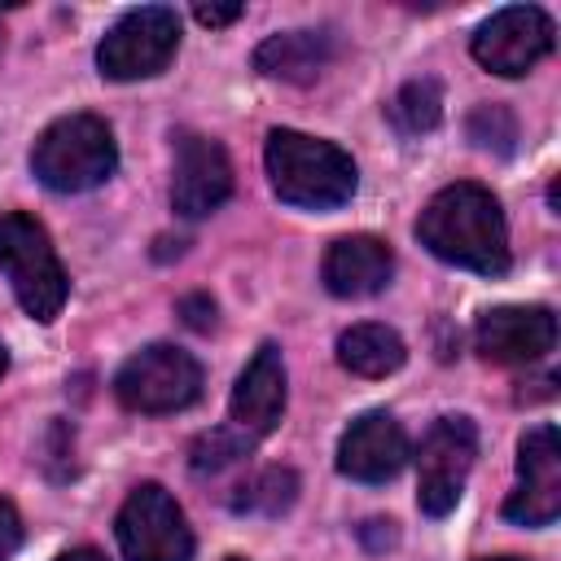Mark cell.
<instances>
[{"label": "cell", "instance_id": "9c48e42d", "mask_svg": "<svg viewBox=\"0 0 561 561\" xmlns=\"http://www.w3.org/2000/svg\"><path fill=\"white\" fill-rule=\"evenodd\" d=\"M552 39H557L552 18L539 4H508L478 26L473 57H478V66H486L504 79H517L552 53Z\"/></svg>", "mask_w": 561, "mask_h": 561}, {"label": "cell", "instance_id": "44dd1931", "mask_svg": "<svg viewBox=\"0 0 561 561\" xmlns=\"http://www.w3.org/2000/svg\"><path fill=\"white\" fill-rule=\"evenodd\" d=\"M469 140L482 145V149H495V153H508L513 140H517V123L504 105H478L469 114Z\"/></svg>", "mask_w": 561, "mask_h": 561}, {"label": "cell", "instance_id": "d4e9b609", "mask_svg": "<svg viewBox=\"0 0 561 561\" xmlns=\"http://www.w3.org/2000/svg\"><path fill=\"white\" fill-rule=\"evenodd\" d=\"M57 561H105L96 548H70V552H61Z\"/></svg>", "mask_w": 561, "mask_h": 561}, {"label": "cell", "instance_id": "83f0119b", "mask_svg": "<svg viewBox=\"0 0 561 561\" xmlns=\"http://www.w3.org/2000/svg\"><path fill=\"white\" fill-rule=\"evenodd\" d=\"M228 561H245V557H228Z\"/></svg>", "mask_w": 561, "mask_h": 561}, {"label": "cell", "instance_id": "2e32d148", "mask_svg": "<svg viewBox=\"0 0 561 561\" xmlns=\"http://www.w3.org/2000/svg\"><path fill=\"white\" fill-rule=\"evenodd\" d=\"M333 35L329 31H285V35H272L259 44L254 53V66L267 75V79H285V83H311L329 57H333Z\"/></svg>", "mask_w": 561, "mask_h": 561}, {"label": "cell", "instance_id": "ffe728a7", "mask_svg": "<svg viewBox=\"0 0 561 561\" xmlns=\"http://www.w3.org/2000/svg\"><path fill=\"white\" fill-rule=\"evenodd\" d=\"M250 447H254V434H245L241 425H219V430H210V434H202L193 443V469L197 473H215V469L250 456Z\"/></svg>", "mask_w": 561, "mask_h": 561}, {"label": "cell", "instance_id": "277c9868", "mask_svg": "<svg viewBox=\"0 0 561 561\" xmlns=\"http://www.w3.org/2000/svg\"><path fill=\"white\" fill-rule=\"evenodd\" d=\"M0 272L13 285V294L31 320L48 324L61 316L70 280H66L61 259L35 215H22V210L0 215Z\"/></svg>", "mask_w": 561, "mask_h": 561}, {"label": "cell", "instance_id": "7c38bea8", "mask_svg": "<svg viewBox=\"0 0 561 561\" xmlns=\"http://www.w3.org/2000/svg\"><path fill=\"white\" fill-rule=\"evenodd\" d=\"M482 359L491 364H535L557 346V316L539 302L530 307H491L473 333Z\"/></svg>", "mask_w": 561, "mask_h": 561}, {"label": "cell", "instance_id": "9a60e30c", "mask_svg": "<svg viewBox=\"0 0 561 561\" xmlns=\"http://www.w3.org/2000/svg\"><path fill=\"white\" fill-rule=\"evenodd\" d=\"M390 272H394V254L373 232L337 237L324 254V285L337 298H368L390 285Z\"/></svg>", "mask_w": 561, "mask_h": 561}, {"label": "cell", "instance_id": "5b68a950", "mask_svg": "<svg viewBox=\"0 0 561 561\" xmlns=\"http://www.w3.org/2000/svg\"><path fill=\"white\" fill-rule=\"evenodd\" d=\"M114 394L127 412H145V416L180 412L202 394V364L171 342H153L118 368Z\"/></svg>", "mask_w": 561, "mask_h": 561}, {"label": "cell", "instance_id": "7402d4cb", "mask_svg": "<svg viewBox=\"0 0 561 561\" xmlns=\"http://www.w3.org/2000/svg\"><path fill=\"white\" fill-rule=\"evenodd\" d=\"M22 548V517L9 500H0V561H9Z\"/></svg>", "mask_w": 561, "mask_h": 561}, {"label": "cell", "instance_id": "ac0fdd59", "mask_svg": "<svg viewBox=\"0 0 561 561\" xmlns=\"http://www.w3.org/2000/svg\"><path fill=\"white\" fill-rule=\"evenodd\" d=\"M390 118L403 136H421V131H434L438 118H443V88L438 79H412L399 88V96L390 101Z\"/></svg>", "mask_w": 561, "mask_h": 561}, {"label": "cell", "instance_id": "8992f818", "mask_svg": "<svg viewBox=\"0 0 561 561\" xmlns=\"http://www.w3.org/2000/svg\"><path fill=\"white\" fill-rule=\"evenodd\" d=\"M175 48H180V18H175V9L145 4V9L123 13L105 31V39L96 44V66H101L105 79L131 83V79L162 75L171 66Z\"/></svg>", "mask_w": 561, "mask_h": 561}, {"label": "cell", "instance_id": "7a4b0ae2", "mask_svg": "<svg viewBox=\"0 0 561 561\" xmlns=\"http://www.w3.org/2000/svg\"><path fill=\"white\" fill-rule=\"evenodd\" d=\"M267 175L276 197L302 210H333L351 202L359 184V171L346 149L289 127H276L267 136Z\"/></svg>", "mask_w": 561, "mask_h": 561}, {"label": "cell", "instance_id": "30bf717a", "mask_svg": "<svg viewBox=\"0 0 561 561\" xmlns=\"http://www.w3.org/2000/svg\"><path fill=\"white\" fill-rule=\"evenodd\" d=\"M561 513V443L557 425H535L517 443V486L504 500V517L517 526H552Z\"/></svg>", "mask_w": 561, "mask_h": 561}, {"label": "cell", "instance_id": "5bb4252c", "mask_svg": "<svg viewBox=\"0 0 561 561\" xmlns=\"http://www.w3.org/2000/svg\"><path fill=\"white\" fill-rule=\"evenodd\" d=\"M285 359L280 346L263 342L254 351V359L245 364V373L232 386V425H241L245 434H272L280 425L285 412Z\"/></svg>", "mask_w": 561, "mask_h": 561}, {"label": "cell", "instance_id": "d6986e66", "mask_svg": "<svg viewBox=\"0 0 561 561\" xmlns=\"http://www.w3.org/2000/svg\"><path fill=\"white\" fill-rule=\"evenodd\" d=\"M294 500H298V478H294V469H263V473H254L250 482L237 486L232 508H237V513L276 517V513H285Z\"/></svg>", "mask_w": 561, "mask_h": 561}, {"label": "cell", "instance_id": "8fae6325", "mask_svg": "<svg viewBox=\"0 0 561 561\" xmlns=\"http://www.w3.org/2000/svg\"><path fill=\"white\" fill-rule=\"evenodd\" d=\"M232 197V162L219 140L202 131L175 136V175H171V206L184 219H206Z\"/></svg>", "mask_w": 561, "mask_h": 561}, {"label": "cell", "instance_id": "ba28073f", "mask_svg": "<svg viewBox=\"0 0 561 561\" xmlns=\"http://www.w3.org/2000/svg\"><path fill=\"white\" fill-rule=\"evenodd\" d=\"M478 456V430L469 416H438L416 447V504L430 517H447L465 491Z\"/></svg>", "mask_w": 561, "mask_h": 561}, {"label": "cell", "instance_id": "484cf974", "mask_svg": "<svg viewBox=\"0 0 561 561\" xmlns=\"http://www.w3.org/2000/svg\"><path fill=\"white\" fill-rule=\"evenodd\" d=\"M4 368H9V355H4V346H0V377H4Z\"/></svg>", "mask_w": 561, "mask_h": 561}, {"label": "cell", "instance_id": "52a82bcc", "mask_svg": "<svg viewBox=\"0 0 561 561\" xmlns=\"http://www.w3.org/2000/svg\"><path fill=\"white\" fill-rule=\"evenodd\" d=\"M127 561H193V530L167 486L140 482L114 522Z\"/></svg>", "mask_w": 561, "mask_h": 561}, {"label": "cell", "instance_id": "6da1fadb", "mask_svg": "<svg viewBox=\"0 0 561 561\" xmlns=\"http://www.w3.org/2000/svg\"><path fill=\"white\" fill-rule=\"evenodd\" d=\"M416 237L434 259L456 263L465 272H478V276L508 272L504 210H500L495 193L473 180H460V184H447L443 193H434L416 219Z\"/></svg>", "mask_w": 561, "mask_h": 561}, {"label": "cell", "instance_id": "603a6c76", "mask_svg": "<svg viewBox=\"0 0 561 561\" xmlns=\"http://www.w3.org/2000/svg\"><path fill=\"white\" fill-rule=\"evenodd\" d=\"M180 316H184L188 329H210L215 324V302L206 294H188V298H180Z\"/></svg>", "mask_w": 561, "mask_h": 561}, {"label": "cell", "instance_id": "cb8c5ba5", "mask_svg": "<svg viewBox=\"0 0 561 561\" xmlns=\"http://www.w3.org/2000/svg\"><path fill=\"white\" fill-rule=\"evenodd\" d=\"M245 9L241 4H197L193 9V18L202 22V26H228V22H237Z\"/></svg>", "mask_w": 561, "mask_h": 561}, {"label": "cell", "instance_id": "e0dca14e", "mask_svg": "<svg viewBox=\"0 0 561 561\" xmlns=\"http://www.w3.org/2000/svg\"><path fill=\"white\" fill-rule=\"evenodd\" d=\"M403 359H408V346L390 324H351L337 337V364L355 377H386Z\"/></svg>", "mask_w": 561, "mask_h": 561}, {"label": "cell", "instance_id": "3957f363", "mask_svg": "<svg viewBox=\"0 0 561 561\" xmlns=\"http://www.w3.org/2000/svg\"><path fill=\"white\" fill-rule=\"evenodd\" d=\"M118 167V145L105 118L96 114H66L31 149V171L53 193H88L105 184Z\"/></svg>", "mask_w": 561, "mask_h": 561}, {"label": "cell", "instance_id": "4fadbf2b", "mask_svg": "<svg viewBox=\"0 0 561 561\" xmlns=\"http://www.w3.org/2000/svg\"><path fill=\"white\" fill-rule=\"evenodd\" d=\"M408 465V434L390 412H364L337 443V469L355 482H390Z\"/></svg>", "mask_w": 561, "mask_h": 561}, {"label": "cell", "instance_id": "4316f807", "mask_svg": "<svg viewBox=\"0 0 561 561\" xmlns=\"http://www.w3.org/2000/svg\"><path fill=\"white\" fill-rule=\"evenodd\" d=\"M482 561H522V557H482Z\"/></svg>", "mask_w": 561, "mask_h": 561}]
</instances>
